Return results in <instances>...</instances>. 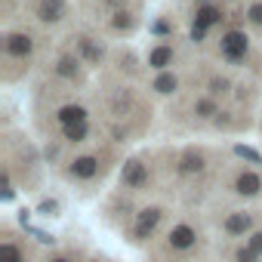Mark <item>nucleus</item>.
<instances>
[{
    "label": "nucleus",
    "instance_id": "1",
    "mask_svg": "<svg viewBox=\"0 0 262 262\" xmlns=\"http://www.w3.org/2000/svg\"><path fill=\"white\" fill-rule=\"evenodd\" d=\"M198 247H201V231H198L194 225L176 222V225L167 231V250H170L173 256H185V253H191V250H198Z\"/></svg>",
    "mask_w": 262,
    "mask_h": 262
},
{
    "label": "nucleus",
    "instance_id": "2",
    "mask_svg": "<svg viewBox=\"0 0 262 262\" xmlns=\"http://www.w3.org/2000/svg\"><path fill=\"white\" fill-rule=\"evenodd\" d=\"M247 50H250V40H247L244 31H225L222 40H219V53H222V59L231 62V65H241V62L247 59Z\"/></svg>",
    "mask_w": 262,
    "mask_h": 262
},
{
    "label": "nucleus",
    "instance_id": "3",
    "mask_svg": "<svg viewBox=\"0 0 262 262\" xmlns=\"http://www.w3.org/2000/svg\"><path fill=\"white\" fill-rule=\"evenodd\" d=\"M161 222H164V210H161V207H145V210H139V213H136V222H133V241H136V244L148 241V237L158 231Z\"/></svg>",
    "mask_w": 262,
    "mask_h": 262
},
{
    "label": "nucleus",
    "instance_id": "4",
    "mask_svg": "<svg viewBox=\"0 0 262 262\" xmlns=\"http://www.w3.org/2000/svg\"><path fill=\"white\" fill-rule=\"evenodd\" d=\"M256 228V213L250 210H234L222 219V234L225 237H250Z\"/></svg>",
    "mask_w": 262,
    "mask_h": 262
},
{
    "label": "nucleus",
    "instance_id": "5",
    "mask_svg": "<svg viewBox=\"0 0 262 262\" xmlns=\"http://www.w3.org/2000/svg\"><path fill=\"white\" fill-rule=\"evenodd\" d=\"M120 185L129 191H142L148 185V164L142 158H129L120 170Z\"/></svg>",
    "mask_w": 262,
    "mask_h": 262
},
{
    "label": "nucleus",
    "instance_id": "6",
    "mask_svg": "<svg viewBox=\"0 0 262 262\" xmlns=\"http://www.w3.org/2000/svg\"><path fill=\"white\" fill-rule=\"evenodd\" d=\"M99 173H102V161H99L96 155H80V158H74L71 167H68V176H71V179H80V182H90V179H96Z\"/></svg>",
    "mask_w": 262,
    "mask_h": 262
},
{
    "label": "nucleus",
    "instance_id": "7",
    "mask_svg": "<svg viewBox=\"0 0 262 262\" xmlns=\"http://www.w3.org/2000/svg\"><path fill=\"white\" fill-rule=\"evenodd\" d=\"M4 50H7V56H13V59H28V56H31V50H34V37H31L28 31L7 34Z\"/></svg>",
    "mask_w": 262,
    "mask_h": 262
},
{
    "label": "nucleus",
    "instance_id": "8",
    "mask_svg": "<svg viewBox=\"0 0 262 262\" xmlns=\"http://www.w3.org/2000/svg\"><path fill=\"white\" fill-rule=\"evenodd\" d=\"M234 194H241V198H256V194H262V176H259L256 170H241V173L234 176Z\"/></svg>",
    "mask_w": 262,
    "mask_h": 262
},
{
    "label": "nucleus",
    "instance_id": "9",
    "mask_svg": "<svg viewBox=\"0 0 262 262\" xmlns=\"http://www.w3.org/2000/svg\"><path fill=\"white\" fill-rule=\"evenodd\" d=\"M0 262H28V250L19 237L7 234L4 241H0Z\"/></svg>",
    "mask_w": 262,
    "mask_h": 262
},
{
    "label": "nucleus",
    "instance_id": "10",
    "mask_svg": "<svg viewBox=\"0 0 262 262\" xmlns=\"http://www.w3.org/2000/svg\"><path fill=\"white\" fill-rule=\"evenodd\" d=\"M56 120L62 123V129H65V126L86 123V108H83V105H77V102H68V105H62V108L56 111Z\"/></svg>",
    "mask_w": 262,
    "mask_h": 262
},
{
    "label": "nucleus",
    "instance_id": "11",
    "mask_svg": "<svg viewBox=\"0 0 262 262\" xmlns=\"http://www.w3.org/2000/svg\"><path fill=\"white\" fill-rule=\"evenodd\" d=\"M173 59H176V50H173L170 43H161V47H155V50L148 53V65H151L155 71H161V74L173 65Z\"/></svg>",
    "mask_w": 262,
    "mask_h": 262
},
{
    "label": "nucleus",
    "instance_id": "12",
    "mask_svg": "<svg viewBox=\"0 0 262 262\" xmlns=\"http://www.w3.org/2000/svg\"><path fill=\"white\" fill-rule=\"evenodd\" d=\"M37 16H40V22H59L65 16V0H40Z\"/></svg>",
    "mask_w": 262,
    "mask_h": 262
},
{
    "label": "nucleus",
    "instance_id": "13",
    "mask_svg": "<svg viewBox=\"0 0 262 262\" xmlns=\"http://www.w3.org/2000/svg\"><path fill=\"white\" fill-rule=\"evenodd\" d=\"M216 22H222V10H219V7H210V4L198 7V13H194V25L210 28V25H216Z\"/></svg>",
    "mask_w": 262,
    "mask_h": 262
},
{
    "label": "nucleus",
    "instance_id": "14",
    "mask_svg": "<svg viewBox=\"0 0 262 262\" xmlns=\"http://www.w3.org/2000/svg\"><path fill=\"white\" fill-rule=\"evenodd\" d=\"M201 170H204V155H201V151L191 148V151H185V155L179 158V173H182V176H188V173H201Z\"/></svg>",
    "mask_w": 262,
    "mask_h": 262
},
{
    "label": "nucleus",
    "instance_id": "15",
    "mask_svg": "<svg viewBox=\"0 0 262 262\" xmlns=\"http://www.w3.org/2000/svg\"><path fill=\"white\" fill-rule=\"evenodd\" d=\"M176 86H179V77H176L173 71H164V74H158V77H155V83H151V90H155V93H161V96H170V93H176Z\"/></svg>",
    "mask_w": 262,
    "mask_h": 262
},
{
    "label": "nucleus",
    "instance_id": "16",
    "mask_svg": "<svg viewBox=\"0 0 262 262\" xmlns=\"http://www.w3.org/2000/svg\"><path fill=\"white\" fill-rule=\"evenodd\" d=\"M56 71H59L62 77H68V80L80 77V68H77V59H74V56H62L59 65H56Z\"/></svg>",
    "mask_w": 262,
    "mask_h": 262
},
{
    "label": "nucleus",
    "instance_id": "17",
    "mask_svg": "<svg viewBox=\"0 0 262 262\" xmlns=\"http://www.w3.org/2000/svg\"><path fill=\"white\" fill-rule=\"evenodd\" d=\"M62 136H65L68 142H83V139L90 136V126H86V123H77V126H65V129H62Z\"/></svg>",
    "mask_w": 262,
    "mask_h": 262
},
{
    "label": "nucleus",
    "instance_id": "18",
    "mask_svg": "<svg viewBox=\"0 0 262 262\" xmlns=\"http://www.w3.org/2000/svg\"><path fill=\"white\" fill-rule=\"evenodd\" d=\"M80 50H83V56H86L90 65H96V62L102 59V47H96L90 37H80Z\"/></svg>",
    "mask_w": 262,
    "mask_h": 262
},
{
    "label": "nucleus",
    "instance_id": "19",
    "mask_svg": "<svg viewBox=\"0 0 262 262\" xmlns=\"http://www.w3.org/2000/svg\"><path fill=\"white\" fill-rule=\"evenodd\" d=\"M194 114L198 117H213L216 114V102L213 99H198L194 102Z\"/></svg>",
    "mask_w": 262,
    "mask_h": 262
},
{
    "label": "nucleus",
    "instance_id": "20",
    "mask_svg": "<svg viewBox=\"0 0 262 262\" xmlns=\"http://www.w3.org/2000/svg\"><path fill=\"white\" fill-rule=\"evenodd\" d=\"M259 259V253L250 247V244H241L237 250H234V262H256Z\"/></svg>",
    "mask_w": 262,
    "mask_h": 262
},
{
    "label": "nucleus",
    "instance_id": "21",
    "mask_svg": "<svg viewBox=\"0 0 262 262\" xmlns=\"http://www.w3.org/2000/svg\"><path fill=\"white\" fill-rule=\"evenodd\" d=\"M225 93H228V80H225V77H213V80H210V99L225 96Z\"/></svg>",
    "mask_w": 262,
    "mask_h": 262
},
{
    "label": "nucleus",
    "instance_id": "22",
    "mask_svg": "<svg viewBox=\"0 0 262 262\" xmlns=\"http://www.w3.org/2000/svg\"><path fill=\"white\" fill-rule=\"evenodd\" d=\"M250 22H253L256 28H262V0L250 7Z\"/></svg>",
    "mask_w": 262,
    "mask_h": 262
},
{
    "label": "nucleus",
    "instance_id": "23",
    "mask_svg": "<svg viewBox=\"0 0 262 262\" xmlns=\"http://www.w3.org/2000/svg\"><path fill=\"white\" fill-rule=\"evenodd\" d=\"M247 244H250V247H253V250L262 256V231H253V234L247 237Z\"/></svg>",
    "mask_w": 262,
    "mask_h": 262
},
{
    "label": "nucleus",
    "instance_id": "24",
    "mask_svg": "<svg viewBox=\"0 0 262 262\" xmlns=\"http://www.w3.org/2000/svg\"><path fill=\"white\" fill-rule=\"evenodd\" d=\"M47 262H77V259H74L71 253H50Z\"/></svg>",
    "mask_w": 262,
    "mask_h": 262
},
{
    "label": "nucleus",
    "instance_id": "25",
    "mask_svg": "<svg viewBox=\"0 0 262 262\" xmlns=\"http://www.w3.org/2000/svg\"><path fill=\"white\" fill-rule=\"evenodd\" d=\"M114 16H117V19H114V28H117V31H120V28H129V25H133V22L126 19V13H114Z\"/></svg>",
    "mask_w": 262,
    "mask_h": 262
},
{
    "label": "nucleus",
    "instance_id": "26",
    "mask_svg": "<svg viewBox=\"0 0 262 262\" xmlns=\"http://www.w3.org/2000/svg\"><path fill=\"white\" fill-rule=\"evenodd\" d=\"M204 34H207V28H201V25L191 28V40H204Z\"/></svg>",
    "mask_w": 262,
    "mask_h": 262
},
{
    "label": "nucleus",
    "instance_id": "27",
    "mask_svg": "<svg viewBox=\"0 0 262 262\" xmlns=\"http://www.w3.org/2000/svg\"><path fill=\"white\" fill-rule=\"evenodd\" d=\"M237 155H244V158H250V161H259L256 151H250V148H237Z\"/></svg>",
    "mask_w": 262,
    "mask_h": 262
},
{
    "label": "nucleus",
    "instance_id": "28",
    "mask_svg": "<svg viewBox=\"0 0 262 262\" xmlns=\"http://www.w3.org/2000/svg\"><path fill=\"white\" fill-rule=\"evenodd\" d=\"M93 262H111V259H93Z\"/></svg>",
    "mask_w": 262,
    "mask_h": 262
}]
</instances>
